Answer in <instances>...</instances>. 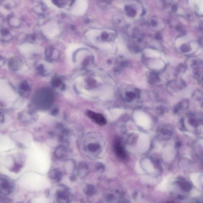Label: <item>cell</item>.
I'll use <instances>...</instances> for the list:
<instances>
[{
    "label": "cell",
    "mask_w": 203,
    "mask_h": 203,
    "mask_svg": "<svg viewBox=\"0 0 203 203\" xmlns=\"http://www.w3.org/2000/svg\"><path fill=\"white\" fill-rule=\"evenodd\" d=\"M173 194L180 198L185 197L192 189V185L190 182L182 177L175 179L173 183Z\"/></svg>",
    "instance_id": "obj_1"
},
{
    "label": "cell",
    "mask_w": 203,
    "mask_h": 203,
    "mask_svg": "<svg viewBox=\"0 0 203 203\" xmlns=\"http://www.w3.org/2000/svg\"><path fill=\"white\" fill-rule=\"evenodd\" d=\"M15 187L14 181L7 176L1 175L0 190L1 197H6L13 192Z\"/></svg>",
    "instance_id": "obj_2"
},
{
    "label": "cell",
    "mask_w": 203,
    "mask_h": 203,
    "mask_svg": "<svg viewBox=\"0 0 203 203\" xmlns=\"http://www.w3.org/2000/svg\"><path fill=\"white\" fill-rule=\"evenodd\" d=\"M51 93H39L35 97V104L37 107L41 109H46L51 106L53 97Z\"/></svg>",
    "instance_id": "obj_3"
},
{
    "label": "cell",
    "mask_w": 203,
    "mask_h": 203,
    "mask_svg": "<svg viewBox=\"0 0 203 203\" xmlns=\"http://www.w3.org/2000/svg\"><path fill=\"white\" fill-rule=\"evenodd\" d=\"M73 195L68 188L61 185L56 192V199L57 203H69L72 200Z\"/></svg>",
    "instance_id": "obj_4"
},
{
    "label": "cell",
    "mask_w": 203,
    "mask_h": 203,
    "mask_svg": "<svg viewBox=\"0 0 203 203\" xmlns=\"http://www.w3.org/2000/svg\"><path fill=\"white\" fill-rule=\"evenodd\" d=\"M42 32L49 38H54L60 33L58 25L54 22H49L42 27Z\"/></svg>",
    "instance_id": "obj_5"
},
{
    "label": "cell",
    "mask_w": 203,
    "mask_h": 203,
    "mask_svg": "<svg viewBox=\"0 0 203 203\" xmlns=\"http://www.w3.org/2000/svg\"><path fill=\"white\" fill-rule=\"evenodd\" d=\"M114 150L116 155L121 160H126L127 157V154L124 149L122 143L120 140H116L114 143Z\"/></svg>",
    "instance_id": "obj_6"
},
{
    "label": "cell",
    "mask_w": 203,
    "mask_h": 203,
    "mask_svg": "<svg viewBox=\"0 0 203 203\" xmlns=\"http://www.w3.org/2000/svg\"><path fill=\"white\" fill-rule=\"evenodd\" d=\"M87 114L91 119L93 120L98 125L102 126V125H105L106 124V120L105 117L100 113L89 111L88 112Z\"/></svg>",
    "instance_id": "obj_7"
},
{
    "label": "cell",
    "mask_w": 203,
    "mask_h": 203,
    "mask_svg": "<svg viewBox=\"0 0 203 203\" xmlns=\"http://www.w3.org/2000/svg\"><path fill=\"white\" fill-rule=\"evenodd\" d=\"M157 133L160 137L167 138L173 135V131L170 127L163 125L159 128Z\"/></svg>",
    "instance_id": "obj_8"
},
{
    "label": "cell",
    "mask_w": 203,
    "mask_h": 203,
    "mask_svg": "<svg viewBox=\"0 0 203 203\" xmlns=\"http://www.w3.org/2000/svg\"><path fill=\"white\" fill-rule=\"evenodd\" d=\"M77 175L80 178L83 179L87 177L89 173V168L86 163L80 162L77 168Z\"/></svg>",
    "instance_id": "obj_9"
},
{
    "label": "cell",
    "mask_w": 203,
    "mask_h": 203,
    "mask_svg": "<svg viewBox=\"0 0 203 203\" xmlns=\"http://www.w3.org/2000/svg\"><path fill=\"white\" fill-rule=\"evenodd\" d=\"M20 50L24 54H28L37 51V48L32 44L25 43L23 44L20 48Z\"/></svg>",
    "instance_id": "obj_10"
},
{
    "label": "cell",
    "mask_w": 203,
    "mask_h": 203,
    "mask_svg": "<svg viewBox=\"0 0 203 203\" xmlns=\"http://www.w3.org/2000/svg\"><path fill=\"white\" fill-rule=\"evenodd\" d=\"M65 169L67 173L74 174L76 169L77 170L75 161L73 160L67 161L65 163Z\"/></svg>",
    "instance_id": "obj_11"
},
{
    "label": "cell",
    "mask_w": 203,
    "mask_h": 203,
    "mask_svg": "<svg viewBox=\"0 0 203 203\" xmlns=\"http://www.w3.org/2000/svg\"><path fill=\"white\" fill-rule=\"evenodd\" d=\"M49 177L53 181L58 182L61 181L62 178V174L61 171L58 169H54L51 171L49 173Z\"/></svg>",
    "instance_id": "obj_12"
},
{
    "label": "cell",
    "mask_w": 203,
    "mask_h": 203,
    "mask_svg": "<svg viewBox=\"0 0 203 203\" xmlns=\"http://www.w3.org/2000/svg\"><path fill=\"white\" fill-rule=\"evenodd\" d=\"M83 3L81 1H76L72 9V13L73 14L78 15L82 13Z\"/></svg>",
    "instance_id": "obj_13"
},
{
    "label": "cell",
    "mask_w": 203,
    "mask_h": 203,
    "mask_svg": "<svg viewBox=\"0 0 203 203\" xmlns=\"http://www.w3.org/2000/svg\"><path fill=\"white\" fill-rule=\"evenodd\" d=\"M84 193L87 196H91L94 195L97 192V190L94 186L87 185L85 186L83 189Z\"/></svg>",
    "instance_id": "obj_14"
},
{
    "label": "cell",
    "mask_w": 203,
    "mask_h": 203,
    "mask_svg": "<svg viewBox=\"0 0 203 203\" xmlns=\"http://www.w3.org/2000/svg\"><path fill=\"white\" fill-rule=\"evenodd\" d=\"M56 156L60 160L64 159L66 157V152L63 148H59L56 151Z\"/></svg>",
    "instance_id": "obj_15"
},
{
    "label": "cell",
    "mask_w": 203,
    "mask_h": 203,
    "mask_svg": "<svg viewBox=\"0 0 203 203\" xmlns=\"http://www.w3.org/2000/svg\"><path fill=\"white\" fill-rule=\"evenodd\" d=\"M100 146L99 144L95 143H91L87 146V149L88 150L92 152H95L98 151L100 149Z\"/></svg>",
    "instance_id": "obj_16"
},
{
    "label": "cell",
    "mask_w": 203,
    "mask_h": 203,
    "mask_svg": "<svg viewBox=\"0 0 203 203\" xmlns=\"http://www.w3.org/2000/svg\"><path fill=\"white\" fill-rule=\"evenodd\" d=\"M159 81V78L155 73H151L149 76V82L152 85L157 83Z\"/></svg>",
    "instance_id": "obj_17"
},
{
    "label": "cell",
    "mask_w": 203,
    "mask_h": 203,
    "mask_svg": "<svg viewBox=\"0 0 203 203\" xmlns=\"http://www.w3.org/2000/svg\"><path fill=\"white\" fill-rule=\"evenodd\" d=\"M137 94L134 92H127L125 94V97L128 101H131L137 98Z\"/></svg>",
    "instance_id": "obj_18"
},
{
    "label": "cell",
    "mask_w": 203,
    "mask_h": 203,
    "mask_svg": "<svg viewBox=\"0 0 203 203\" xmlns=\"http://www.w3.org/2000/svg\"><path fill=\"white\" fill-rule=\"evenodd\" d=\"M76 49L75 45H70V46L68 48L67 50L66 51V55L67 56L68 58L69 59H70V60L71 58L72 54L73 51H74Z\"/></svg>",
    "instance_id": "obj_19"
},
{
    "label": "cell",
    "mask_w": 203,
    "mask_h": 203,
    "mask_svg": "<svg viewBox=\"0 0 203 203\" xmlns=\"http://www.w3.org/2000/svg\"><path fill=\"white\" fill-rule=\"evenodd\" d=\"M125 10L127 13L128 15L130 17H134L136 15V11L135 9L129 6H126L125 8Z\"/></svg>",
    "instance_id": "obj_20"
},
{
    "label": "cell",
    "mask_w": 203,
    "mask_h": 203,
    "mask_svg": "<svg viewBox=\"0 0 203 203\" xmlns=\"http://www.w3.org/2000/svg\"><path fill=\"white\" fill-rule=\"evenodd\" d=\"M202 97V93L200 91H196L193 94V98L196 101H201Z\"/></svg>",
    "instance_id": "obj_21"
},
{
    "label": "cell",
    "mask_w": 203,
    "mask_h": 203,
    "mask_svg": "<svg viewBox=\"0 0 203 203\" xmlns=\"http://www.w3.org/2000/svg\"><path fill=\"white\" fill-rule=\"evenodd\" d=\"M190 50V46L189 45H188V44H183V45L181 46V50L183 53H188V52H189Z\"/></svg>",
    "instance_id": "obj_22"
},
{
    "label": "cell",
    "mask_w": 203,
    "mask_h": 203,
    "mask_svg": "<svg viewBox=\"0 0 203 203\" xmlns=\"http://www.w3.org/2000/svg\"><path fill=\"white\" fill-rule=\"evenodd\" d=\"M189 122L190 123V125L194 127H197L200 123V120H197L196 119L194 118L193 117H191Z\"/></svg>",
    "instance_id": "obj_23"
},
{
    "label": "cell",
    "mask_w": 203,
    "mask_h": 203,
    "mask_svg": "<svg viewBox=\"0 0 203 203\" xmlns=\"http://www.w3.org/2000/svg\"><path fill=\"white\" fill-rule=\"evenodd\" d=\"M105 199L108 203H113L114 201V196L111 194H109L105 196Z\"/></svg>",
    "instance_id": "obj_24"
},
{
    "label": "cell",
    "mask_w": 203,
    "mask_h": 203,
    "mask_svg": "<svg viewBox=\"0 0 203 203\" xmlns=\"http://www.w3.org/2000/svg\"><path fill=\"white\" fill-rule=\"evenodd\" d=\"M96 170L100 173H102L105 171V167L103 164L101 163H98L96 165Z\"/></svg>",
    "instance_id": "obj_25"
},
{
    "label": "cell",
    "mask_w": 203,
    "mask_h": 203,
    "mask_svg": "<svg viewBox=\"0 0 203 203\" xmlns=\"http://www.w3.org/2000/svg\"><path fill=\"white\" fill-rule=\"evenodd\" d=\"M1 203H14L13 200L6 197H1Z\"/></svg>",
    "instance_id": "obj_26"
},
{
    "label": "cell",
    "mask_w": 203,
    "mask_h": 203,
    "mask_svg": "<svg viewBox=\"0 0 203 203\" xmlns=\"http://www.w3.org/2000/svg\"><path fill=\"white\" fill-rule=\"evenodd\" d=\"M185 69V65L181 64L179 65L177 67V71L179 72H183Z\"/></svg>",
    "instance_id": "obj_27"
},
{
    "label": "cell",
    "mask_w": 203,
    "mask_h": 203,
    "mask_svg": "<svg viewBox=\"0 0 203 203\" xmlns=\"http://www.w3.org/2000/svg\"><path fill=\"white\" fill-rule=\"evenodd\" d=\"M118 203H130L129 200L125 199H122L119 201Z\"/></svg>",
    "instance_id": "obj_28"
},
{
    "label": "cell",
    "mask_w": 203,
    "mask_h": 203,
    "mask_svg": "<svg viewBox=\"0 0 203 203\" xmlns=\"http://www.w3.org/2000/svg\"><path fill=\"white\" fill-rule=\"evenodd\" d=\"M176 29H177V31H179V32H184V29L181 26H177V27H176Z\"/></svg>",
    "instance_id": "obj_29"
},
{
    "label": "cell",
    "mask_w": 203,
    "mask_h": 203,
    "mask_svg": "<svg viewBox=\"0 0 203 203\" xmlns=\"http://www.w3.org/2000/svg\"><path fill=\"white\" fill-rule=\"evenodd\" d=\"M155 37V38L157 40H160L162 38L161 35L159 33H156Z\"/></svg>",
    "instance_id": "obj_30"
},
{
    "label": "cell",
    "mask_w": 203,
    "mask_h": 203,
    "mask_svg": "<svg viewBox=\"0 0 203 203\" xmlns=\"http://www.w3.org/2000/svg\"><path fill=\"white\" fill-rule=\"evenodd\" d=\"M200 185L203 190V175L200 176Z\"/></svg>",
    "instance_id": "obj_31"
},
{
    "label": "cell",
    "mask_w": 203,
    "mask_h": 203,
    "mask_svg": "<svg viewBox=\"0 0 203 203\" xmlns=\"http://www.w3.org/2000/svg\"><path fill=\"white\" fill-rule=\"evenodd\" d=\"M108 37H109V35L106 33H104L102 35V37L103 39H106L108 38Z\"/></svg>",
    "instance_id": "obj_32"
},
{
    "label": "cell",
    "mask_w": 203,
    "mask_h": 203,
    "mask_svg": "<svg viewBox=\"0 0 203 203\" xmlns=\"http://www.w3.org/2000/svg\"><path fill=\"white\" fill-rule=\"evenodd\" d=\"M172 10L173 12H175L177 11V5H173V6H172Z\"/></svg>",
    "instance_id": "obj_33"
},
{
    "label": "cell",
    "mask_w": 203,
    "mask_h": 203,
    "mask_svg": "<svg viewBox=\"0 0 203 203\" xmlns=\"http://www.w3.org/2000/svg\"><path fill=\"white\" fill-rule=\"evenodd\" d=\"M151 23L152 26H155L157 25V22L156 20H152Z\"/></svg>",
    "instance_id": "obj_34"
},
{
    "label": "cell",
    "mask_w": 203,
    "mask_h": 203,
    "mask_svg": "<svg viewBox=\"0 0 203 203\" xmlns=\"http://www.w3.org/2000/svg\"><path fill=\"white\" fill-rule=\"evenodd\" d=\"M121 66H123V67H126L127 66V65H128V63L127 62H123L122 63V64H121Z\"/></svg>",
    "instance_id": "obj_35"
},
{
    "label": "cell",
    "mask_w": 203,
    "mask_h": 203,
    "mask_svg": "<svg viewBox=\"0 0 203 203\" xmlns=\"http://www.w3.org/2000/svg\"><path fill=\"white\" fill-rule=\"evenodd\" d=\"M137 196V192H135L133 194V197H134L135 198Z\"/></svg>",
    "instance_id": "obj_36"
},
{
    "label": "cell",
    "mask_w": 203,
    "mask_h": 203,
    "mask_svg": "<svg viewBox=\"0 0 203 203\" xmlns=\"http://www.w3.org/2000/svg\"><path fill=\"white\" fill-rule=\"evenodd\" d=\"M167 203H176L175 202H174V201H168V202H167Z\"/></svg>",
    "instance_id": "obj_37"
},
{
    "label": "cell",
    "mask_w": 203,
    "mask_h": 203,
    "mask_svg": "<svg viewBox=\"0 0 203 203\" xmlns=\"http://www.w3.org/2000/svg\"><path fill=\"white\" fill-rule=\"evenodd\" d=\"M193 203H203V202H199V201H195V202H194Z\"/></svg>",
    "instance_id": "obj_38"
},
{
    "label": "cell",
    "mask_w": 203,
    "mask_h": 203,
    "mask_svg": "<svg viewBox=\"0 0 203 203\" xmlns=\"http://www.w3.org/2000/svg\"><path fill=\"white\" fill-rule=\"evenodd\" d=\"M202 40H203V39ZM200 43H201V45H202V44H203V41H200Z\"/></svg>",
    "instance_id": "obj_39"
},
{
    "label": "cell",
    "mask_w": 203,
    "mask_h": 203,
    "mask_svg": "<svg viewBox=\"0 0 203 203\" xmlns=\"http://www.w3.org/2000/svg\"><path fill=\"white\" fill-rule=\"evenodd\" d=\"M83 203H91L89 202V201H84V202Z\"/></svg>",
    "instance_id": "obj_40"
},
{
    "label": "cell",
    "mask_w": 203,
    "mask_h": 203,
    "mask_svg": "<svg viewBox=\"0 0 203 203\" xmlns=\"http://www.w3.org/2000/svg\"><path fill=\"white\" fill-rule=\"evenodd\" d=\"M201 28H202L203 29V24H201Z\"/></svg>",
    "instance_id": "obj_41"
},
{
    "label": "cell",
    "mask_w": 203,
    "mask_h": 203,
    "mask_svg": "<svg viewBox=\"0 0 203 203\" xmlns=\"http://www.w3.org/2000/svg\"><path fill=\"white\" fill-rule=\"evenodd\" d=\"M18 203H24L22 202H19Z\"/></svg>",
    "instance_id": "obj_42"
},
{
    "label": "cell",
    "mask_w": 203,
    "mask_h": 203,
    "mask_svg": "<svg viewBox=\"0 0 203 203\" xmlns=\"http://www.w3.org/2000/svg\"><path fill=\"white\" fill-rule=\"evenodd\" d=\"M202 106L203 107V105H202Z\"/></svg>",
    "instance_id": "obj_43"
},
{
    "label": "cell",
    "mask_w": 203,
    "mask_h": 203,
    "mask_svg": "<svg viewBox=\"0 0 203 203\" xmlns=\"http://www.w3.org/2000/svg\"></svg>",
    "instance_id": "obj_44"
}]
</instances>
